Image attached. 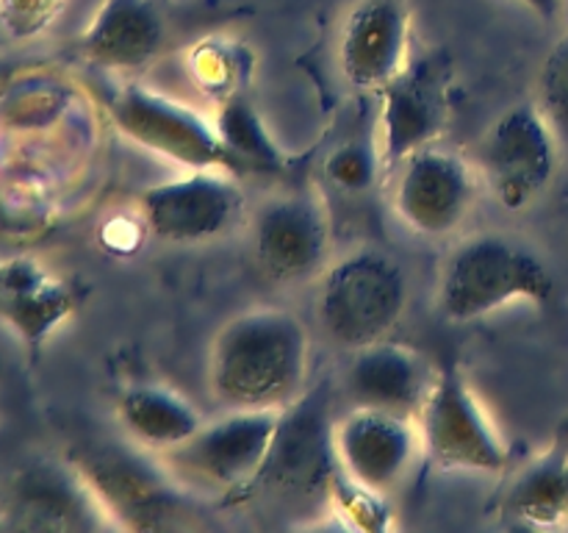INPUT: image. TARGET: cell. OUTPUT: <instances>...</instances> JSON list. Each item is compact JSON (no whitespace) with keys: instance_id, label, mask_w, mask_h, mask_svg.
I'll return each instance as SVG.
<instances>
[{"instance_id":"obj_12","label":"cell","mask_w":568,"mask_h":533,"mask_svg":"<svg viewBox=\"0 0 568 533\" xmlns=\"http://www.w3.org/2000/svg\"><path fill=\"white\" fill-rule=\"evenodd\" d=\"M277 420L281 411L275 409H227L225 416L205 422L189 442L164 453V461L178 475L236 497L264 464Z\"/></svg>"},{"instance_id":"obj_11","label":"cell","mask_w":568,"mask_h":533,"mask_svg":"<svg viewBox=\"0 0 568 533\" xmlns=\"http://www.w3.org/2000/svg\"><path fill=\"white\" fill-rule=\"evenodd\" d=\"M388 175L394 214L422 237L458 231L477 203V175L469 161L436 142L405 155Z\"/></svg>"},{"instance_id":"obj_25","label":"cell","mask_w":568,"mask_h":533,"mask_svg":"<svg viewBox=\"0 0 568 533\" xmlns=\"http://www.w3.org/2000/svg\"><path fill=\"white\" fill-rule=\"evenodd\" d=\"M67 0H0V31L11 42H33L55 26Z\"/></svg>"},{"instance_id":"obj_6","label":"cell","mask_w":568,"mask_h":533,"mask_svg":"<svg viewBox=\"0 0 568 533\" xmlns=\"http://www.w3.org/2000/svg\"><path fill=\"white\" fill-rule=\"evenodd\" d=\"M422 450L444 472H503L508 450L458 366L436 372L430 394L416 414Z\"/></svg>"},{"instance_id":"obj_26","label":"cell","mask_w":568,"mask_h":533,"mask_svg":"<svg viewBox=\"0 0 568 533\" xmlns=\"http://www.w3.org/2000/svg\"><path fill=\"white\" fill-rule=\"evenodd\" d=\"M519 3H525L527 9L536 11L538 17H555L560 11V6H564V0H519Z\"/></svg>"},{"instance_id":"obj_3","label":"cell","mask_w":568,"mask_h":533,"mask_svg":"<svg viewBox=\"0 0 568 533\" xmlns=\"http://www.w3.org/2000/svg\"><path fill=\"white\" fill-rule=\"evenodd\" d=\"M336 475L331 398L325 386L305 389L281 411L270 453L236 500H266L286 511L327 509Z\"/></svg>"},{"instance_id":"obj_16","label":"cell","mask_w":568,"mask_h":533,"mask_svg":"<svg viewBox=\"0 0 568 533\" xmlns=\"http://www.w3.org/2000/svg\"><path fill=\"white\" fill-rule=\"evenodd\" d=\"M410 61V17L403 0H364L338 39V70L355 89L381 92Z\"/></svg>"},{"instance_id":"obj_15","label":"cell","mask_w":568,"mask_h":533,"mask_svg":"<svg viewBox=\"0 0 568 533\" xmlns=\"http://www.w3.org/2000/svg\"><path fill=\"white\" fill-rule=\"evenodd\" d=\"M377 142L386 172L405 155L427 148L444 133L449 120V67L442 59L408 61L394 81L381 89Z\"/></svg>"},{"instance_id":"obj_23","label":"cell","mask_w":568,"mask_h":533,"mask_svg":"<svg viewBox=\"0 0 568 533\" xmlns=\"http://www.w3.org/2000/svg\"><path fill=\"white\" fill-rule=\"evenodd\" d=\"M381 170H386V167H383L377 133L375 137L361 133V137L344 139L325 159L327 181L347 194H361L375 187Z\"/></svg>"},{"instance_id":"obj_17","label":"cell","mask_w":568,"mask_h":533,"mask_svg":"<svg viewBox=\"0 0 568 533\" xmlns=\"http://www.w3.org/2000/svg\"><path fill=\"white\" fill-rule=\"evenodd\" d=\"M433 381L436 370L427 364L425 355L392 339L353 350L344 370V392L353 405H369L414 420L430 394Z\"/></svg>"},{"instance_id":"obj_21","label":"cell","mask_w":568,"mask_h":533,"mask_svg":"<svg viewBox=\"0 0 568 533\" xmlns=\"http://www.w3.org/2000/svg\"><path fill=\"white\" fill-rule=\"evenodd\" d=\"M566 461L568 444H555L549 453L527 464L505 492V520L521 525H558L566 520Z\"/></svg>"},{"instance_id":"obj_10","label":"cell","mask_w":568,"mask_h":533,"mask_svg":"<svg viewBox=\"0 0 568 533\" xmlns=\"http://www.w3.org/2000/svg\"><path fill=\"white\" fill-rule=\"evenodd\" d=\"M250 248L270 281L300 283L331 264L333 225L325 203L311 189L270 198L250 220Z\"/></svg>"},{"instance_id":"obj_18","label":"cell","mask_w":568,"mask_h":533,"mask_svg":"<svg viewBox=\"0 0 568 533\" xmlns=\"http://www.w3.org/2000/svg\"><path fill=\"white\" fill-rule=\"evenodd\" d=\"M78 298L67 281L31 255L0 261V320L39 353L50 336L75 314Z\"/></svg>"},{"instance_id":"obj_13","label":"cell","mask_w":568,"mask_h":533,"mask_svg":"<svg viewBox=\"0 0 568 533\" xmlns=\"http://www.w3.org/2000/svg\"><path fill=\"white\" fill-rule=\"evenodd\" d=\"M242 209L244 192L227 170H192L139 194L144 228L170 244H200L222 237L236 225Z\"/></svg>"},{"instance_id":"obj_2","label":"cell","mask_w":568,"mask_h":533,"mask_svg":"<svg viewBox=\"0 0 568 533\" xmlns=\"http://www.w3.org/2000/svg\"><path fill=\"white\" fill-rule=\"evenodd\" d=\"M555 281L547 264L508 233H471L455 244L438 272V311L453 322H475L510 303L547 305Z\"/></svg>"},{"instance_id":"obj_7","label":"cell","mask_w":568,"mask_h":533,"mask_svg":"<svg viewBox=\"0 0 568 533\" xmlns=\"http://www.w3.org/2000/svg\"><path fill=\"white\" fill-rule=\"evenodd\" d=\"M558 133L536 100L505 109L480 142V175L503 209L536 203L558 170Z\"/></svg>"},{"instance_id":"obj_5","label":"cell","mask_w":568,"mask_h":533,"mask_svg":"<svg viewBox=\"0 0 568 533\" xmlns=\"http://www.w3.org/2000/svg\"><path fill=\"white\" fill-rule=\"evenodd\" d=\"M314 309L327 339L353 353L388 339L399 325L408 309V278L388 253L358 248L325 266Z\"/></svg>"},{"instance_id":"obj_22","label":"cell","mask_w":568,"mask_h":533,"mask_svg":"<svg viewBox=\"0 0 568 533\" xmlns=\"http://www.w3.org/2000/svg\"><path fill=\"white\" fill-rule=\"evenodd\" d=\"M214 125L227 155H231L236 175L281 172L286 167V153L275 142L270 128L264 125L258 109L242 92L222 98Z\"/></svg>"},{"instance_id":"obj_24","label":"cell","mask_w":568,"mask_h":533,"mask_svg":"<svg viewBox=\"0 0 568 533\" xmlns=\"http://www.w3.org/2000/svg\"><path fill=\"white\" fill-rule=\"evenodd\" d=\"M538 109L555 128L558 139L568 144V33L558 39L538 72Z\"/></svg>"},{"instance_id":"obj_4","label":"cell","mask_w":568,"mask_h":533,"mask_svg":"<svg viewBox=\"0 0 568 533\" xmlns=\"http://www.w3.org/2000/svg\"><path fill=\"white\" fill-rule=\"evenodd\" d=\"M148 453L139 444L89 442L72 450L70 461L94 492L111 527L136 533L194 527L197 516L183 489Z\"/></svg>"},{"instance_id":"obj_20","label":"cell","mask_w":568,"mask_h":533,"mask_svg":"<svg viewBox=\"0 0 568 533\" xmlns=\"http://www.w3.org/2000/svg\"><path fill=\"white\" fill-rule=\"evenodd\" d=\"M116 420L128 439L150 453H170L205 425L192 400L161 383H131L116 398Z\"/></svg>"},{"instance_id":"obj_1","label":"cell","mask_w":568,"mask_h":533,"mask_svg":"<svg viewBox=\"0 0 568 533\" xmlns=\"http://www.w3.org/2000/svg\"><path fill=\"white\" fill-rule=\"evenodd\" d=\"M311 333L294 311L255 305L231 316L209 350V392L225 409L283 411L308 389Z\"/></svg>"},{"instance_id":"obj_28","label":"cell","mask_w":568,"mask_h":533,"mask_svg":"<svg viewBox=\"0 0 568 533\" xmlns=\"http://www.w3.org/2000/svg\"><path fill=\"white\" fill-rule=\"evenodd\" d=\"M564 3H568V0H564Z\"/></svg>"},{"instance_id":"obj_14","label":"cell","mask_w":568,"mask_h":533,"mask_svg":"<svg viewBox=\"0 0 568 533\" xmlns=\"http://www.w3.org/2000/svg\"><path fill=\"white\" fill-rule=\"evenodd\" d=\"M333 453L342 475L386 497L403 486L425 450L414 416L353 405L333 420Z\"/></svg>"},{"instance_id":"obj_9","label":"cell","mask_w":568,"mask_h":533,"mask_svg":"<svg viewBox=\"0 0 568 533\" xmlns=\"http://www.w3.org/2000/svg\"><path fill=\"white\" fill-rule=\"evenodd\" d=\"M0 522L9 531L92 533L111 527L98 497L70 459H31L0 492Z\"/></svg>"},{"instance_id":"obj_19","label":"cell","mask_w":568,"mask_h":533,"mask_svg":"<svg viewBox=\"0 0 568 533\" xmlns=\"http://www.w3.org/2000/svg\"><path fill=\"white\" fill-rule=\"evenodd\" d=\"M166 22L153 0H103L81 37V50L105 70H142L161 56Z\"/></svg>"},{"instance_id":"obj_8","label":"cell","mask_w":568,"mask_h":533,"mask_svg":"<svg viewBox=\"0 0 568 533\" xmlns=\"http://www.w3.org/2000/svg\"><path fill=\"white\" fill-rule=\"evenodd\" d=\"M109 114L122 137L161 159L189 170H227L236 175L214 122L170 94L131 81L111 98Z\"/></svg>"},{"instance_id":"obj_27","label":"cell","mask_w":568,"mask_h":533,"mask_svg":"<svg viewBox=\"0 0 568 533\" xmlns=\"http://www.w3.org/2000/svg\"><path fill=\"white\" fill-rule=\"evenodd\" d=\"M566 520H568V461H566Z\"/></svg>"}]
</instances>
